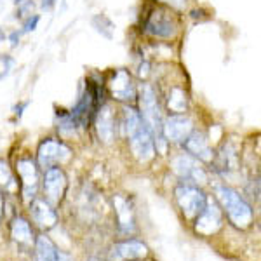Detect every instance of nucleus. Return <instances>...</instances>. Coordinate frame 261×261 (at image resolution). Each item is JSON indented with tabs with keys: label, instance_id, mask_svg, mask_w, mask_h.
<instances>
[{
	"label": "nucleus",
	"instance_id": "nucleus-10",
	"mask_svg": "<svg viewBox=\"0 0 261 261\" xmlns=\"http://www.w3.org/2000/svg\"><path fill=\"white\" fill-rule=\"evenodd\" d=\"M16 171H18L21 179L23 199L27 202L33 200L37 193V187H39V166L30 157H23L16 162Z\"/></svg>",
	"mask_w": 261,
	"mask_h": 261
},
{
	"label": "nucleus",
	"instance_id": "nucleus-32",
	"mask_svg": "<svg viewBox=\"0 0 261 261\" xmlns=\"http://www.w3.org/2000/svg\"><path fill=\"white\" fill-rule=\"evenodd\" d=\"M56 2H58V0H42V2H40V7H42L44 11H50V9L54 7V4H56Z\"/></svg>",
	"mask_w": 261,
	"mask_h": 261
},
{
	"label": "nucleus",
	"instance_id": "nucleus-16",
	"mask_svg": "<svg viewBox=\"0 0 261 261\" xmlns=\"http://www.w3.org/2000/svg\"><path fill=\"white\" fill-rule=\"evenodd\" d=\"M148 254V247L140 241H125L119 242L112 247V259L113 261H133V259H143Z\"/></svg>",
	"mask_w": 261,
	"mask_h": 261
},
{
	"label": "nucleus",
	"instance_id": "nucleus-21",
	"mask_svg": "<svg viewBox=\"0 0 261 261\" xmlns=\"http://www.w3.org/2000/svg\"><path fill=\"white\" fill-rule=\"evenodd\" d=\"M216 166H218V171H235L239 166V153L237 150L233 148V145H223L220 153H218V161H216Z\"/></svg>",
	"mask_w": 261,
	"mask_h": 261
},
{
	"label": "nucleus",
	"instance_id": "nucleus-30",
	"mask_svg": "<svg viewBox=\"0 0 261 261\" xmlns=\"http://www.w3.org/2000/svg\"><path fill=\"white\" fill-rule=\"evenodd\" d=\"M19 39H21V32H18V30L11 32V33H9V42H11V47H18Z\"/></svg>",
	"mask_w": 261,
	"mask_h": 261
},
{
	"label": "nucleus",
	"instance_id": "nucleus-11",
	"mask_svg": "<svg viewBox=\"0 0 261 261\" xmlns=\"http://www.w3.org/2000/svg\"><path fill=\"white\" fill-rule=\"evenodd\" d=\"M193 130V124L185 113H172L162 120V136L171 143H183Z\"/></svg>",
	"mask_w": 261,
	"mask_h": 261
},
{
	"label": "nucleus",
	"instance_id": "nucleus-7",
	"mask_svg": "<svg viewBox=\"0 0 261 261\" xmlns=\"http://www.w3.org/2000/svg\"><path fill=\"white\" fill-rule=\"evenodd\" d=\"M108 89H110L113 99L117 101L129 103V101H134L138 98V87L133 81V75L124 68L113 71L110 81H108Z\"/></svg>",
	"mask_w": 261,
	"mask_h": 261
},
{
	"label": "nucleus",
	"instance_id": "nucleus-24",
	"mask_svg": "<svg viewBox=\"0 0 261 261\" xmlns=\"http://www.w3.org/2000/svg\"><path fill=\"white\" fill-rule=\"evenodd\" d=\"M56 120H58V130H60L61 134H73L75 129H77V122H75L70 112L58 110Z\"/></svg>",
	"mask_w": 261,
	"mask_h": 261
},
{
	"label": "nucleus",
	"instance_id": "nucleus-15",
	"mask_svg": "<svg viewBox=\"0 0 261 261\" xmlns=\"http://www.w3.org/2000/svg\"><path fill=\"white\" fill-rule=\"evenodd\" d=\"M183 143H185V148H187V151L192 157L200 159V161H204V162H211L214 159V153H213L211 146H209L207 136H205L204 133H200V130H192Z\"/></svg>",
	"mask_w": 261,
	"mask_h": 261
},
{
	"label": "nucleus",
	"instance_id": "nucleus-26",
	"mask_svg": "<svg viewBox=\"0 0 261 261\" xmlns=\"http://www.w3.org/2000/svg\"><path fill=\"white\" fill-rule=\"evenodd\" d=\"M14 65L16 61L12 56H9V54H0V81H4L11 73Z\"/></svg>",
	"mask_w": 261,
	"mask_h": 261
},
{
	"label": "nucleus",
	"instance_id": "nucleus-29",
	"mask_svg": "<svg viewBox=\"0 0 261 261\" xmlns=\"http://www.w3.org/2000/svg\"><path fill=\"white\" fill-rule=\"evenodd\" d=\"M159 2L167 6L169 9H176V11L185 9V6H187V0H159Z\"/></svg>",
	"mask_w": 261,
	"mask_h": 261
},
{
	"label": "nucleus",
	"instance_id": "nucleus-5",
	"mask_svg": "<svg viewBox=\"0 0 261 261\" xmlns=\"http://www.w3.org/2000/svg\"><path fill=\"white\" fill-rule=\"evenodd\" d=\"M174 195H176V202H178L181 211H183V214L188 220L199 216L202 213V209L205 207V204H207V197L204 195V192H202L199 187L190 185V183L178 185Z\"/></svg>",
	"mask_w": 261,
	"mask_h": 261
},
{
	"label": "nucleus",
	"instance_id": "nucleus-23",
	"mask_svg": "<svg viewBox=\"0 0 261 261\" xmlns=\"http://www.w3.org/2000/svg\"><path fill=\"white\" fill-rule=\"evenodd\" d=\"M91 23H92V27H94V30L98 33H101L105 39H113V30H115V24H113V21L108 18V16L96 14L94 18L91 19Z\"/></svg>",
	"mask_w": 261,
	"mask_h": 261
},
{
	"label": "nucleus",
	"instance_id": "nucleus-22",
	"mask_svg": "<svg viewBox=\"0 0 261 261\" xmlns=\"http://www.w3.org/2000/svg\"><path fill=\"white\" fill-rule=\"evenodd\" d=\"M167 108L171 113H185L188 110V96L185 89L178 86L171 87L167 94Z\"/></svg>",
	"mask_w": 261,
	"mask_h": 261
},
{
	"label": "nucleus",
	"instance_id": "nucleus-13",
	"mask_svg": "<svg viewBox=\"0 0 261 261\" xmlns=\"http://www.w3.org/2000/svg\"><path fill=\"white\" fill-rule=\"evenodd\" d=\"M221 211L214 202L207 200L205 207L202 209V213L195 218V231L204 237H209V235H214L218 230L221 228Z\"/></svg>",
	"mask_w": 261,
	"mask_h": 261
},
{
	"label": "nucleus",
	"instance_id": "nucleus-27",
	"mask_svg": "<svg viewBox=\"0 0 261 261\" xmlns=\"http://www.w3.org/2000/svg\"><path fill=\"white\" fill-rule=\"evenodd\" d=\"M33 9H35V4H33L32 0H24V2H21L18 6V11H16L14 18L16 19H27L28 16L33 14Z\"/></svg>",
	"mask_w": 261,
	"mask_h": 261
},
{
	"label": "nucleus",
	"instance_id": "nucleus-8",
	"mask_svg": "<svg viewBox=\"0 0 261 261\" xmlns=\"http://www.w3.org/2000/svg\"><path fill=\"white\" fill-rule=\"evenodd\" d=\"M129 143H130V150H133L134 157L141 162H148L150 159H153L155 155V140H153V134L148 125L143 124L138 127L134 133L129 134Z\"/></svg>",
	"mask_w": 261,
	"mask_h": 261
},
{
	"label": "nucleus",
	"instance_id": "nucleus-2",
	"mask_svg": "<svg viewBox=\"0 0 261 261\" xmlns=\"http://www.w3.org/2000/svg\"><path fill=\"white\" fill-rule=\"evenodd\" d=\"M101 101H103V91L99 89V84L87 79L84 84V89L77 99V105L71 110V117L81 127H89V124L94 120L96 112H98Z\"/></svg>",
	"mask_w": 261,
	"mask_h": 261
},
{
	"label": "nucleus",
	"instance_id": "nucleus-20",
	"mask_svg": "<svg viewBox=\"0 0 261 261\" xmlns=\"http://www.w3.org/2000/svg\"><path fill=\"white\" fill-rule=\"evenodd\" d=\"M11 237L14 239V242L21 244V246H30L33 242V231L30 223L24 218H14L11 223Z\"/></svg>",
	"mask_w": 261,
	"mask_h": 261
},
{
	"label": "nucleus",
	"instance_id": "nucleus-28",
	"mask_svg": "<svg viewBox=\"0 0 261 261\" xmlns=\"http://www.w3.org/2000/svg\"><path fill=\"white\" fill-rule=\"evenodd\" d=\"M40 21V16L39 14H32L28 16L27 19L23 21V30H21V33H30L37 28V24H39Z\"/></svg>",
	"mask_w": 261,
	"mask_h": 261
},
{
	"label": "nucleus",
	"instance_id": "nucleus-25",
	"mask_svg": "<svg viewBox=\"0 0 261 261\" xmlns=\"http://www.w3.org/2000/svg\"><path fill=\"white\" fill-rule=\"evenodd\" d=\"M12 187H14V176H12L9 164L0 159V188L11 190Z\"/></svg>",
	"mask_w": 261,
	"mask_h": 261
},
{
	"label": "nucleus",
	"instance_id": "nucleus-4",
	"mask_svg": "<svg viewBox=\"0 0 261 261\" xmlns=\"http://www.w3.org/2000/svg\"><path fill=\"white\" fill-rule=\"evenodd\" d=\"M140 108H141V119L145 120V124L148 125L151 134L155 136L159 134L157 141H164L162 136V113H161V105H159L157 92L150 84H143L140 87Z\"/></svg>",
	"mask_w": 261,
	"mask_h": 261
},
{
	"label": "nucleus",
	"instance_id": "nucleus-9",
	"mask_svg": "<svg viewBox=\"0 0 261 261\" xmlns=\"http://www.w3.org/2000/svg\"><path fill=\"white\" fill-rule=\"evenodd\" d=\"M66 187H68V179H66V174L61 167L54 166L44 171L42 188H44V193L47 197L49 204H60L63 197H65Z\"/></svg>",
	"mask_w": 261,
	"mask_h": 261
},
{
	"label": "nucleus",
	"instance_id": "nucleus-6",
	"mask_svg": "<svg viewBox=\"0 0 261 261\" xmlns=\"http://www.w3.org/2000/svg\"><path fill=\"white\" fill-rule=\"evenodd\" d=\"M71 159V150L60 140L47 138L39 145L37 150V166L42 169H49V167L60 166V164L68 162Z\"/></svg>",
	"mask_w": 261,
	"mask_h": 261
},
{
	"label": "nucleus",
	"instance_id": "nucleus-17",
	"mask_svg": "<svg viewBox=\"0 0 261 261\" xmlns=\"http://www.w3.org/2000/svg\"><path fill=\"white\" fill-rule=\"evenodd\" d=\"M30 213H32L33 221L44 230L53 228V226L58 223V213L54 211L53 205L45 200L33 199V202L30 204Z\"/></svg>",
	"mask_w": 261,
	"mask_h": 261
},
{
	"label": "nucleus",
	"instance_id": "nucleus-12",
	"mask_svg": "<svg viewBox=\"0 0 261 261\" xmlns=\"http://www.w3.org/2000/svg\"><path fill=\"white\" fill-rule=\"evenodd\" d=\"M172 171L183 179L193 181L197 185H202L207 181V172L204 171V167L200 166L199 161L195 157H192L190 153H183L172 161Z\"/></svg>",
	"mask_w": 261,
	"mask_h": 261
},
{
	"label": "nucleus",
	"instance_id": "nucleus-3",
	"mask_svg": "<svg viewBox=\"0 0 261 261\" xmlns=\"http://www.w3.org/2000/svg\"><path fill=\"white\" fill-rule=\"evenodd\" d=\"M216 197L221 202L223 209L228 214L230 221L239 228H247L252 221V207L230 187H216Z\"/></svg>",
	"mask_w": 261,
	"mask_h": 261
},
{
	"label": "nucleus",
	"instance_id": "nucleus-33",
	"mask_svg": "<svg viewBox=\"0 0 261 261\" xmlns=\"http://www.w3.org/2000/svg\"><path fill=\"white\" fill-rule=\"evenodd\" d=\"M6 40V32H4V28H0V42Z\"/></svg>",
	"mask_w": 261,
	"mask_h": 261
},
{
	"label": "nucleus",
	"instance_id": "nucleus-31",
	"mask_svg": "<svg viewBox=\"0 0 261 261\" xmlns=\"http://www.w3.org/2000/svg\"><path fill=\"white\" fill-rule=\"evenodd\" d=\"M27 107H28V101H23V103H18V105H16V107H14V115L19 119V117L23 115V110H24V108H27Z\"/></svg>",
	"mask_w": 261,
	"mask_h": 261
},
{
	"label": "nucleus",
	"instance_id": "nucleus-1",
	"mask_svg": "<svg viewBox=\"0 0 261 261\" xmlns=\"http://www.w3.org/2000/svg\"><path fill=\"white\" fill-rule=\"evenodd\" d=\"M178 18L174 16L172 9L167 6H151L148 11L145 12V19H143L141 30L146 35L153 37V39H164L169 40L174 39L176 33H178Z\"/></svg>",
	"mask_w": 261,
	"mask_h": 261
},
{
	"label": "nucleus",
	"instance_id": "nucleus-34",
	"mask_svg": "<svg viewBox=\"0 0 261 261\" xmlns=\"http://www.w3.org/2000/svg\"><path fill=\"white\" fill-rule=\"evenodd\" d=\"M21 2H24V0H14V4H16V6H19Z\"/></svg>",
	"mask_w": 261,
	"mask_h": 261
},
{
	"label": "nucleus",
	"instance_id": "nucleus-35",
	"mask_svg": "<svg viewBox=\"0 0 261 261\" xmlns=\"http://www.w3.org/2000/svg\"><path fill=\"white\" fill-rule=\"evenodd\" d=\"M0 2H2V0H0Z\"/></svg>",
	"mask_w": 261,
	"mask_h": 261
},
{
	"label": "nucleus",
	"instance_id": "nucleus-14",
	"mask_svg": "<svg viewBox=\"0 0 261 261\" xmlns=\"http://www.w3.org/2000/svg\"><path fill=\"white\" fill-rule=\"evenodd\" d=\"M96 129H98V136L105 143H112L117 136V119L115 112L110 105H101L96 112Z\"/></svg>",
	"mask_w": 261,
	"mask_h": 261
},
{
	"label": "nucleus",
	"instance_id": "nucleus-18",
	"mask_svg": "<svg viewBox=\"0 0 261 261\" xmlns=\"http://www.w3.org/2000/svg\"><path fill=\"white\" fill-rule=\"evenodd\" d=\"M35 261H73L68 254L61 252L54 242L45 235H40L35 241Z\"/></svg>",
	"mask_w": 261,
	"mask_h": 261
},
{
	"label": "nucleus",
	"instance_id": "nucleus-19",
	"mask_svg": "<svg viewBox=\"0 0 261 261\" xmlns=\"http://www.w3.org/2000/svg\"><path fill=\"white\" fill-rule=\"evenodd\" d=\"M113 205H115V213H117V220H119V226L122 231L129 233L134 230V211L133 205L127 199L120 195L113 197Z\"/></svg>",
	"mask_w": 261,
	"mask_h": 261
}]
</instances>
